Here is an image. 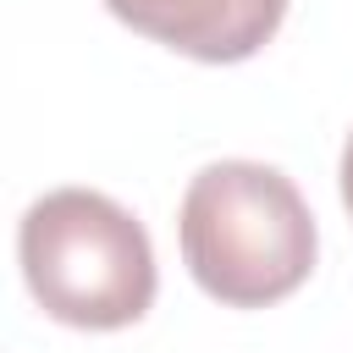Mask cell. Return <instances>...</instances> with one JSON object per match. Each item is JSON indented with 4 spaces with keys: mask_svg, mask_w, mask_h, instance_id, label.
<instances>
[{
    "mask_svg": "<svg viewBox=\"0 0 353 353\" xmlns=\"http://www.w3.org/2000/svg\"><path fill=\"white\" fill-rule=\"evenodd\" d=\"M336 188H342V204H347V215H353V132H347V143H342V165H336Z\"/></svg>",
    "mask_w": 353,
    "mask_h": 353,
    "instance_id": "4",
    "label": "cell"
},
{
    "mask_svg": "<svg viewBox=\"0 0 353 353\" xmlns=\"http://www.w3.org/2000/svg\"><path fill=\"white\" fill-rule=\"evenodd\" d=\"M105 11L188 61L232 66L276 39L287 0H105Z\"/></svg>",
    "mask_w": 353,
    "mask_h": 353,
    "instance_id": "3",
    "label": "cell"
},
{
    "mask_svg": "<svg viewBox=\"0 0 353 353\" xmlns=\"http://www.w3.org/2000/svg\"><path fill=\"white\" fill-rule=\"evenodd\" d=\"M33 303L72 331L138 325L154 303V248L132 210L94 188H50L17 221Z\"/></svg>",
    "mask_w": 353,
    "mask_h": 353,
    "instance_id": "2",
    "label": "cell"
},
{
    "mask_svg": "<svg viewBox=\"0 0 353 353\" xmlns=\"http://www.w3.org/2000/svg\"><path fill=\"white\" fill-rule=\"evenodd\" d=\"M182 265L226 309H265L292 298L320 254L314 215L298 182L265 160L204 165L176 210Z\"/></svg>",
    "mask_w": 353,
    "mask_h": 353,
    "instance_id": "1",
    "label": "cell"
}]
</instances>
